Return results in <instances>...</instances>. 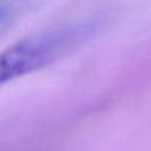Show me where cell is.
Returning a JSON list of instances; mask_svg holds the SVG:
<instances>
[{
    "instance_id": "2",
    "label": "cell",
    "mask_w": 151,
    "mask_h": 151,
    "mask_svg": "<svg viewBox=\"0 0 151 151\" xmlns=\"http://www.w3.org/2000/svg\"><path fill=\"white\" fill-rule=\"evenodd\" d=\"M11 17V11L5 6H0V25H3Z\"/></svg>"
},
{
    "instance_id": "1",
    "label": "cell",
    "mask_w": 151,
    "mask_h": 151,
    "mask_svg": "<svg viewBox=\"0 0 151 151\" xmlns=\"http://www.w3.org/2000/svg\"><path fill=\"white\" fill-rule=\"evenodd\" d=\"M88 34L86 25H74L31 36L6 47L0 52V86L49 67L79 46Z\"/></svg>"
}]
</instances>
